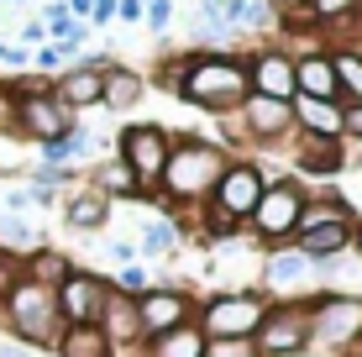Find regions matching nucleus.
Instances as JSON below:
<instances>
[{"instance_id": "nucleus-39", "label": "nucleus", "mask_w": 362, "mask_h": 357, "mask_svg": "<svg viewBox=\"0 0 362 357\" xmlns=\"http://www.w3.org/2000/svg\"><path fill=\"white\" fill-rule=\"evenodd\" d=\"M110 257H116L121 268H132V263H136V247H132V242H116V247H110Z\"/></svg>"}, {"instance_id": "nucleus-3", "label": "nucleus", "mask_w": 362, "mask_h": 357, "mask_svg": "<svg viewBox=\"0 0 362 357\" xmlns=\"http://www.w3.org/2000/svg\"><path fill=\"white\" fill-rule=\"evenodd\" d=\"M0 315H6L11 336L32 341V347H58V336H64V315H58V294L47 284H32L27 274L11 284L6 305H0Z\"/></svg>"}, {"instance_id": "nucleus-26", "label": "nucleus", "mask_w": 362, "mask_h": 357, "mask_svg": "<svg viewBox=\"0 0 362 357\" xmlns=\"http://www.w3.org/2000/svg\"><path fill=\"white\" fill-rule=\"evenodd\" d=\"M105 211H110V200L100 189H79L69 200V216L64 221H69L74 231H100V226H105Z\"/></svg>"}, {"instance_id": "nucleus-37", "label": "nucleus", "mask_w": 362, "mask_h": 357, "mask_svg": "<svg viewBox=\"0 0 362 357\" xmlns=\"http://www.w3.org/2000/svg\"><path fill=\"white\" fill-rule=\"evenodd\" d=\"M341 137L362 142V105H341Z\"/></svg>"}, {"instance_id": "nucleus-1", "label": "nucleus", "mask_w": 362, "mask_h": 357, "mask_svg": "<svg viewBox=\"0 0 362 357\" xmlns=\"http://www.w3.org/2000/svg\"><path fill=\"white\" fill-rule=\"evenodd\" d=\"M226 163L231 158L221 153L216 142L173 137L163 179H158V194H163V200H210V189H216V179L226 174Z\"/></svg>"}, {"instance_id": "nucleus-33", "label": "nucleus", "mask_w": 362, "mask_h": 357, "mask_svg": "<svg viewBox=\"0 0 362 357\" xmlns=\"http://www.w3.org/2000/svg\"><path fill=\"white\" fill-rule=\"evenodd\" d=\"M142 247L147 252H173L179 247V226H173V221H153V226L142 231Z\"/></svg>"}, {"instance_id": "nucleus-44", "label": "nucleus", "mask_w": 362, "mask_h": 357, "mask_svg": "<svg viewBox=\"0 0 362 357\" xmlns=\"http://www.w3.org/2000/svg\"><path fill=\"white\" fill-rule=\"evenodd\" d=\"M357 11H362V0H357Z\"/></svg>"}, {"instance_id": "nucleus-4", "label": "nucleus", "mask_w": 362, "mask_h": 357, "mask_svg": "<svg viewBox=\"0 0 362 357\" xmlns=\"http://www.w3.org/2000/svg\"><path fill=\"white\" fill-rule=\"evenodd\" d=\"M268 315V300L257 289H221L216 300H205L194 310V326L205 331V341H236V336H252Z\"/></svg>"}, {"instance_id": "nucleus-28", "label": "nucleus", "mask_w": 362, "mask_h": 357, "mask_svg": "<svg viewBox=\"0 0 362 357\" xmlns=\"http://www.w3.org/2000/svg\"><path fill=\"white\" fill-rule=\"evenodd\" d=\"M352 247V226H320V231H305L299 237V252L315 263V257H331V252H346Z\"/></svg>"}, {"instance_id": "nucleus-8", "label": "nucleus", "mask_w": 362, "mask_h": 357, "mask_svg": "<svg viewBox=\"0 0 362 357\" xmlns=\"http://www.w3.org/2000/svg\"><path fill=\"white\" fill-rule=\"evenodd\" d=\"M299 205H305V189H299L294 179H268L263 194H257V205H252V216H247V226L263 242H284V237H294Z\"/></svg>"}, {"instance_id": "nucleus-14", "label": "nucleus", "mask_w": 362, "mask_h": 357, "mask_svg": "<svg viewBox=\"0 0 362 357\" xmlns=\"http://www.w3.org/2000/svg\"><path fill=\"white\" fill-rule=\"evenodd\" d=\"M110 69V58H84V64H74V69H64L53 79V100L69 110H84V105H100V74Z\"/></svg>"}, {"instance_id": "nucleus-29", "label": "nucleus", "mask_w": 362, "mask_h": 357, "mask_svg": "<svg viewBox=\"0 0 362 357\" xmlns=\"http://www.w3.org/2000/svg\"><path fill=\"white\" fill-rule=\"evenodd\" d=\"M273 21V6H263V0H226V27L231 32H257Z\"/></svg>"}, {"instance_id": "nucleus-23", "label": "nucleus", "mask_w": 362, "mask_h": 357, "mask_svg": "<svg viewBox=\"0 0 362 357\" xmlns=\"http://www.w3.org/2000/svg\"><path fill=\"white\" fill-rule=\"evenodd\" d=\"M294 163L315 174H341V137H299Z\"/></svg>"}, {"instance_id": "nucleus-20", "label": "nucleus", "mask_w": 362, "mask_h": 357, "mask_svg": "<svg viewBox=\"0 0 362 357\" xmlns=\"http://www.w3.org/2000/svg\"><path fill=\"white\" fill-rule=\"evenodd\" d=\"M142 357H205V331L194 321H184L173 331H158V336L142 341Z\"/></svg>"}, {"instance_id": "nucleus-24", "label": "nucleus", "mask_w": 362, "mask_h": 357, "mask_svg": "<svg viewBox=\"0 0 362 357\" xmlns=\"http://www.w3.org/2000/svg\"><path fill=\"white\" fill-rule=\"evenodd\" d=\"M58 357H116V347L105 341V331L100 326H64V336H58Z\"/></svg>"}, {"instance_id": "nucleus-22", "label": "nucleus", "mask_w": 362, "mask_h": 357, "mask_svg": "<svg viewBox=\"0 0 362 357\" xmlns=\"http://www.w3.org/2000/svg\"><path fill=\"white\" fill-rule=\"evenodd\" d=\"M100 331H105L110 347H132V341H142V326H136V305L127 300V294L110 289L105 300V315H100Z\"/></svg>"}, {"instance_id": "nucleus-40", "label": "nucleus", "mask_w": 362, "mask_h": 357, "mask_svg": "<svg viewBox=\"0 0 362 357\" xmlns=\"http://www.w3.org/2000/svg\"><path fill=\"white\" fill-rule=\"evenodd\" d=\"M0 357H32L27 347H11V341H0Z\"/></svg>"}, {"instance_id": "nucleus-41", "label": "nucleus", "mask_w": 362, "mask_h": 357, "mask_svg": "<svg viewBox=\"0 0 362 357\" xmlns=\"http://www.w3.org/2000/svg\"><path fill=\"white\" fill-rule=\"evenodd\" d=\"M305 6V0H273V11H284V16H289V11H299Z\"/></svg>"}, {"instance_id": "nucleus-36", "label": "nucleus", "mask_w": 362, "mask_h": 357, "mask_svg": "<svg viewBox=\"0 0 362 357\" xmlns=\"http://www.w3.org/2000/svg\"><path fill=\"white\" fill-rule=\"evenodd\" d=\"M142 16H147V27H153V32H168L173 6H168V0H147V6H142Z\"/></svg>"}, {"instance_id": "nucleus-31", "label": "nucleus", "mask_w": 362, "mask_h": 357, "mask_svg": "<svg viewBox=\"0 0 362 357\" xmlns=\"http://www.w3.org/2000/svg\"><path fill=\"white\" fill-rule=\"evenodd\" d=\"M90 189H100L105 200H110V194H142V189H136V179H132L121 163H105V168H100V174L90 179Z\"/></svg>"}, {"instance_id": "nucleus-10", "label": "nucleus", "mask_w": 362, "mask_h": 357, "mask_svg": "<svg viewBox=\"0 0 362 357\" xmlns=\"http://www.w3.org/2000/svg\"><path fill=\"white\" fill-rule=\"evenodd\" d=\"M11 121H16V131L32 137V142H58V137L74 131V116L53 95H16V100H11Z\"/></svg>"}, {"instance_id": "nucleus-25", "label": "nucleus", "mask_w": 362, "mask_h": 357, "mask_svg": "<svg viewBox=\"0 0 362 357\" xmlns=\"http://www.w3.org/2000/svg\"><path fill=\"white\" fill-rule=\"evenodd\" d=\"M21 274L32 279V284H47V289H58L64 279L74 274V263L64 252H53V247H37L32 257H21Z\"/></svg>"}, {"instance_id": "nucleus-11", "label": "nucleus", "mask_w": 362, "mask_h": 357, "mask_svg": "<svg viewBox=\"0 0 362 357\" xmlns=\"http://www.w3.org/2000/svg\"><path fill=\"white\" fill-rule=\"evenodd\" d=\"M263 184H268V174H263L257 163H226V174H221L216 189H210V205L247 226V216H252V205H257V194H263Z\"/></svg>"}, {"instance_id": "nucleus-5", "label": "nucleus", "mask_w": 362, "mask_h": 357, "mask_svg": "<svg viewBox=\"0 0 362 357\" xmlns=\"http://www.w3.org/2000/svg\"><path fill=\"white\" fill-rule=\"evenodd\" d=\"M362 341V300H346V294H315L310 300V347L315 352H352Z\"/></svg>"}, {"instance_id": "nucleus-15", "label": "nucleus", "mask_w": 362, "mask_h": 357, "mask_svg": "<svg viewBox=\"0 0 362 357\" xmlns=\"http://www.w3.org/2000/svg\"><path fill=\"white\" fill-rule=\"evenodd\" d=\"M242 121H247V137L252 142H284L294 131V116L284 100H263V95H247L242 100Z\"/></svg>"}, {"instance_id": "nucleus-32", "label": "nucleus", "mask_w": 362, "mask_h": 357, "mask_svg": "<svg viewBox=\"0 0 362 357\" xmlns=\"http://www.w3.org/2000/svg\"><path fill=\"white\" fill-rule=\"evenodd\" d=\"M205 221H199V231H205V237H216V242H226V237H236V231H242V221H231L226 211H216V205L205 200V211H199Z\"/></svg>"}, {"instance_id": "nucleus-21", "label": "nucleus", "mask_w": 362, "mask_h": 357, "mask_svg": "<svg viewBox=\"0 0 362 357\" xmlns=\"http://www.w3.org/2000/svg\"><path fill=\"white\" fill-rule=\"evenodd\" d=\"M147 95V79L136 69H121V64H110L105 74H100V105H110V110H132L136 100Z\"/></svg>"}, {"instance_id": "nucleus-7", "label": "nucleus", "mask_w": 362, "mask_h": 357, "mask_svg": "<svg viewBox=\"0 0 362 357\" xmlns=\"http://www.w3.org/2000/svg\"><path fill=\"white\" fill-rule=\"evenodd\" d=\"M252 347L257 357H294L310 347V300H284L268 305L263 326L252 331Z\"/></svg>"}, {"instance_id": "nucleus-38", "label": "nucleus", "mask_w": 362, "mask_h": 357, "mask_svg": "<svg viewBox=\"0 0 362 357\" xmlns=\"http://www.w3.org/2000/svg\"><path fill=\"white\" fill-rule=\"evenodd\" d=\"M142 6L147 0H116V16L121 21H142Z\"/></svg>"}, {"instance_id": "nucleus-30", "label": "nucleus", "mask_w": 362, "mask_h": 357, "mask_svg": "<svg viewBox=\"0 0 362 357\" xmlns=\"http://www.w3.org/2000/svg\"><path fill=\"white\" fill-rule=\"evenodd\" d=\"M0 242L21 247V252H37V221L21 211H0Z\"/></svg>"}, {"instance_id": "nucleus-19", "label": "nucleus", "mask_w": 362, "mask_h": 357, "mask_svg": "<svg viewBox=\"0 0 362 357\" xmlns=\"http://www.w3.org/2000/svg\"><path fill=\"white\" fill-rule=\"evenodd\" d=\"M320 226H352V205H346L341 194H305L299 221H294V237L320 231Z\"/></svg>"}, {"instance_id": "nucleus-9", "label": "nucleus", "mask_w": 362, "mask_h": 357, "mask_svg": "<svg viewBox=\"0 0 362 357\" xmlns=\"http://www.w3.org/2000/svg\"><path fill=\"white\" fill-rule=\"evenodd\" d=\"M53 294H58V315H64V326H100L105 300H110V279L74 268V274H69Z\"/></svg>"}, {"instance_id": "nucleus-2", "label": "nucleus", "mask_w": 362, "mask_h": 357, "mask_svg": "<svg viewBox=\"0 0 362 357\" xmlns=\"http://www.w3.org/2000/svg\"><path fill=\"white\" fill-rule=\"evenodd\" d=\"M179 95L199 110H210V116H231V110H242V100L252 95V84H247V64L231 53H210V58H189V74H184Z\"/></svg>"}, {"instance_id": "nucleus-18", "label": "nucleus", "mask_w": 362, "mask_h": 357, "mask_svg": "<svg viewBox=\"0 0 362 357\" xmlns=\"http://www.w3.org/2000/svg\"><path fill=\"white\" fill-rule=\"evenodd\" d=\"M268 284L284 289V294L310 289V284H315V263H310L299 247H279V252H268Z\"/></svg>"}, {"instance_id": "nucleus-43", "label": "nucleus", "mask_w": 362, "mask_h": 357, "mask_svg": "<svg viewBox=\"0 0 362 357\" xmlns=\"http://www.w3.org/2000/svg\"><path fill=\"white\" fill-rule=\"evenodd\" d=\"M352 53H357V58H362V42H357V47H352Z\"/></svg>"}, {"instance_id": "nucleus-27", "label": "nucleus", "mask_w": 362, "mask_h": 357, "mask_svg": "<svg viewBox=\"0 0 362 357\" xmlns=\"http://www.w3.org/2000/svg\"><path fill=\"white\" fill-rule=\"evenodd\" d=\"M331 74H336V90H346L341 105H362V58L352 47H336L331 53Z\"/></svg>"}, {"instance_id": "nucleus-42", "label": "nucleus", "mask_w": 362, "mask_h": 357, "mask_svg": "<svg viewBox=\"0 0 362 357\" xmlns=\"http://www.w3.org/2000/svg\"><path fill=\"white\" fill-rule=\"evenodd\" d=\"M352 247L362 252V221H352Z\"/></svg>"}, {"instance_id": "nucleus-17", "label": "nucleus", "mask_w": 362, "mask_h": 357, "mask_svg": "<svg viewBox=\"0 0 362 357\" xmlns=\"http://www.w3.org/2000/svg\"><path fill=\"white\" fill-rule=\"evenodd\" d=\"M289 116L299 127V137H341V100H305V95H294L289 100Z\"/></svg>"}, {"instance_id": "nucleus-34", "label": "nucleus", "mask_w": 362, "mask_h": 357, "mask_svg": "<svg viewBox=\"0 0 362 357\" xmlns=\"http://www.w3.org/2000/svg\"><path fill=\"white\" fill-rule=\"evenodd\" d=\"M110 289H116V294H127V300H136V294L147 289V268H142V263L121 268V279H116V284H110Z\"/></svg>"}, {"instance_id": "nucleus-16", "label": "nucleus", "mask_w": 362, "mask_h": 357, "mask_svg": "<svg viewBox=\"0 0 362 357\" xmlns=\"http://www.w3.org/2000/svg\"><path fill=\"white\" fill-rule=\"evenodd\" d=\"M294 95H305V100H341V90H336V74H331V53H299L294 58Z\"/></svg>"}, {"instance_id": "nucleus-35", "label": "nucleus", "mask_w": 362, "mask_h": 357, "mask_svg": "<svg viewBox=\"0 0 362 357\" xmlns=\"http://www.w3.org/2000/svg\"><path fill=\"white\" fill-rule=\"evenodd\" d=\"M205 357H257L252 336H236V341H205Z\"/></svg>"}, {"instance_id": "nucleus-6", "label": "nucleus", "mask_w": 362, "mask_h": 357, "mask_svg": "<svg viewBox=\"0 0 362 357\" xmlns=\"http://www.w3.org/2000/svg\"><path fill=\"white\" fill-rule=\"evenodd\" d=\"M168 147H173L168 131H163V127H153V121H142V127H127V131L116 137V153H121L116 163L136 179V189H142V194H153V189H158V179H163Z\"/></svg>"}, {"instance_id": "nucleus-13", "label": "nucleus", "mask_w": 362, "mask_h": 357, "mask_svg": "<svg viewBox=\"0 0 362 357\" xmlns=\"http://www.w3.org/2000/svg\"><path fill=\"white\" fill-rule=\"evenodd\" d=\"M247 84H252V95H263V100H294V53L289 47H263V53H252V64H247Z\"/></svg>"}, {"instance_id": "nucleus-12", "label": "nucleus", "mask_w": 362, "mask_h": 357, "mask_svg": "<svg viewBox=\"0 0 362 357\" xmlns=\"http://www.w3.org/2000/svg\"><path fill=\"white\" fill-rule=\"evenodd\" d=\"M136 326H142V341L158 336V331H173L184 321H194V300L184 289H142L136 294Z\"/></svg>"}]
</instances>
